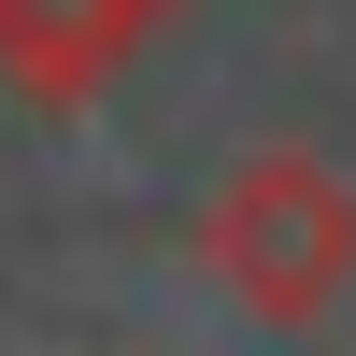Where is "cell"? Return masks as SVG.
Here are the masks:
<instances>
[{"mask_svg": "<svg viewBox=\"0 0 356 356\" xmlns=\"http://www.w3.org/2000/svg\"><path fill=\"white\" fill-rule=\"evenodd\" d=\"M200 271H214L243 314H271V328H314V314L356 285V186L328 157H300V143L243 157L214 186V214H200Z\"/></svg>", "mask_w": 356, "mask_h": 356, "instance_id": "cell-1", "label": "cell"}, {"mask_svg": "<svg viewBox=\"0 0 356 356\" xmlns=\"http://www.w3.org/2000/svg\"><path fill=\"white\" fill-rule=\"evenodd\" d=\"M171 0H0V72L29 100H86L100 72H129V43Z\"/></svg>", "mask_w": 356, "mask_h": 356, "instance_id": "cell-2", "label": "cell"}]
</instances>
